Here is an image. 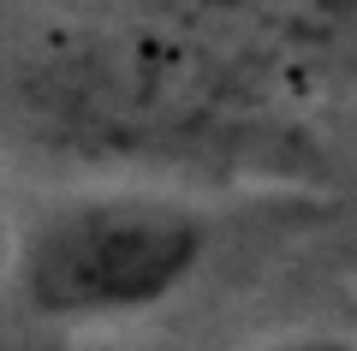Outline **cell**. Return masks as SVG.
<instances>
[{
	"mask_svg": "<svg viewBox=\"0 0 357 351\" xmlns=\"http://www.w3.org/2000/svg\"><path fill=\"white\" fill-rule=\"evenodd\" d=\"M208 256V226L185 202L107 191L42 214L18 239L13 286L36 322H119L161 310Z\"/></svg>",
	"mask_w": 357,
	"mask_h": 351,
	"instance_id": "obj_1",
	"label": "cell"
},
{
	"mask_svg": "<svg viewBox=\"0 0 357 351\" xmlns=\"http://www.w3.org/2000/svg\"><path fill=\"white\" fill-rule=\"evenodd\" d=\"M250 13L292 48L357 60V0H250Z\"/></svg>",
	"mask_w": 357,
	"mask_h": 351,
	"instance_id": "obj_2",
	"label": "cell"
},
{
	"mask_svg": "<svg viewBox=\"0 0 357 351\" xmlns=\"http://www.w3.org/2000/svg\"><path fill=\"white\" fill-rule=\"evenodd\" d=\"M256 351H357V345L340 339V334H292V339H268Z\"/></svg>",
	"mask_w": 357,
	"mask_h": 351,
	"instance_id": "obj_3",
	"label": "cell"
}]
</instances>
